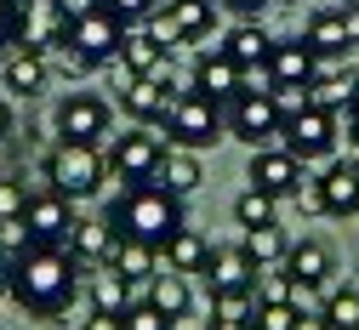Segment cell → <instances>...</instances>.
I'll use <instances>...</instances> for the list:
<instances>
[{
	"label": "cell",
	"instance_id": "cell-1",
	"mask_svg": "<svg viewBox=\"0 0 359 330\" xmlns=\"http://www.w3.org/2000/svg\"><path fill=\"white\" fill-rule=\"evenodd\" d=\"M80 273L86 268L69 256V245H34L6 268V296L40 324H63V313L80 296Z\"/></svg>",
	"mask_w": 359,
	"mask_h": 330
},
{
	"label": "cell",
	"instance_id": "cell-2",
	"mask_svg": "<svg viewBox=\"0 0 359 330\" xmlns=\"http://www.w3.org/2000/svg\"><path fill=\"white\" fill-rule=\"evenodd\" d=\"M109 222H114V233H126V240L165 245L171 233L183 228V200L165 194L160 182H131V188H120V200L109 205Z\"/></svg>",
	"mask_w": 359,
	"mask_h": 330
},
{
	"label": "cell",
	"instance_id": "cell-3",
	"mask_svg": "<svg viewBox=\"0 0 359 330\" xmlns=\"http://www.w3.org/2000/svg\"><path fill=\"white\" fill-rule=\"evenodd\" d=\"M222 131H229V114H222V103H217V97H205L200 85H194V91H177L171 120H165L171 149H189V154H200V149L222 143Z\"/></svg>",
	"mask_w": 359,
	"mask_h": 330
},
{
	"label": "cell",
	"instance_id": "cell-4",
	"mask_svg": "<svg viewBox=\"0 0 359 330\" xmlns=\"http://www.w3.org/2000/svg\"><path fill=\"white\" fill-rule=\"evenodd\" d=\"M109 177V160L97 143H57L46 154V188L63 200H92Z\"/></svg>",
	"mask_w": 359,
	"mask_h": 330
},
{
	"label": "cell",
	"instance_id": "cell-5",
	"mask_svg": "<svg viewBox=\"0 0 359 330\" xmlns=\"http://www.w3.org/2000/svg\"><path fill=\"white\" fill-rule=\"evenodd\" d=\"M229 137H240V143L251 149H280L285 137V103L274 97V91H240V97L229 103Z\"/></svg>",
	"mask_w": 359,
	"mask_h": 330
},
{
	"label": "cell",
	"instance_id": "cell-6",
	"mask_svg": "<svg viewBox=\"0 0 359 330\" xmlns=\"http://www.w3.org/2000/svg\"><path fill=\"white\" fill-rule=\"evenodd\" d=\"M109 177H120L126 188L131 182H154L160 177V160H165V143L154 137V125H131L126 137H109Z\"/></svg>",
	"mask_w": 359,
	"mask_h": 330
},
{
	"label": "cell",
	"instance_id": "cell-7",
	"mask_svg": "<svg viewBox=\"0 0 359 330\" xmlns=\"http://www.w3.org/2000/svg\"><path fill=\"white\" fill-rule=\"evenodd\" d=\"M280 149H291L302 165L331 160V149H337V109H320V103L291 109V114H285V137H280Z\"/></svg>",
	"mask_w": 359,
	"mask_h": 330
},
{
	"label": "cell",
	"instance_id": "cell-8",
	"mask_svg": "<svg viewBox=\"0 0 359 330\" xmlns=\"http://www.w3.org/2000/svg\"><path fill=\"white\" fill-rule=\"evenodd\" d=\"M120 40H126V23L103 6V0H92L80 18H69V46H74L92 69H103L109 57H120Z\"/></svg>",
	"mask_w": 359,
	"mask_h": 330
},
{
	"label": "cell",
	"instance_id": "cell-9",
	"mask_svg": "<svg viewBox=\"0 0 359 330\" xmlns=\"http://www.w3.org/2000/svg\"><path fill=\"white\" fill-rule=\"evenodd\" d=\"M109 125H114V114H109V103L103 97H92V91H69V97L57 103V137L63 143H109Z\"/></svg>",
	"mask_w": 359,
	"mask_h": 330
},
{
	"label": "cell",
	"instance_id": "cell-10",
	"mask_svg": "<svg viewBox=\"0 0 359 330\" xmlns=\"http://www.w3.org/2000/svg\"><path fill=\"white\" fill-rule=\"evenodd\" d=\"M211 23H217V0H160V12L149 18V29H154L165 46L205 40Z\"/></svg>",
	"mask_w": 359,
	"mask_h": 330
},
{
	"label": "cell",
	"instance_id": "cell-11",
	"mask_svg": "<svg viewBox=\"0 0 359 330\" xmlns=\"http://www.w3.org/2000/svg\"><path fill=\"white\" fill-rule=\"evenodd\" d=\"M302 182H308V165L291 149H251L245 188H262V194H274V200H297Z\"/></svg>",
	"mask_w": 359,
	"mask_h": 330
},
{
	"label": "cell",
	"instance_id": "cell-12",
	"mask_svg": "<svg viewBox=\"0 0 359 330\" xmlns=\"http://www.w3.org/2000/svg\"><path fill=\"white\" fill-rule=\"evenodd\" d=\"M262 74H268V91H280V97H285V91H308L313 74H320V57H313L308 40H274Z\"/></svg>",
	"mask_w": 359,
	"mask_h": 330
},
{
	"label": "cell",
	"instance_id": "cell-13",
	"mask_svg": "<svg viewBox=\"0 0 359 330\" xmlns=\"http://www.w3.org/2000/svg\"><path fill=\"white\" fill-rule=\"evenodd\" d=\"M171 103H177V85H171L165 69L160 74H137V80L120 91V109L137 120V125H165L171 120Z\"/></svg>",
	"mask_w": 359,
	"mask_h": 330
},
{
	"label": "cell",
	"instance_id": "cell-14",
	"mask_svg": "<svg viewBox=\"0 0 359 330\" xmlns=\"http://www.w3.org/2000/svg\"><path fill=\"white\" fill-rule=\"evenodd\" d=\"M302 40L313 46V57H348V46L359 40V6H331V12H313Z\"/></svg>",
	"mask_w": 359,
	"mask_h": 330
},
{
	"label": "cell",
	"instance_id": "cell-15",
	"mask_svg": "<svg viewBox=\"0 0 359 330\" xmlns=\"http://www.w3.org/2000/svg\"><path fill=\"white\" fill-rule=\"evenodd\" d=\"M23 222H29V233H34V245H69V228H74V200H63V194H34L29 200V211H23Z\"/></svg>",
	"mask_w": 359,
	"mask_h": 330
},
{
	"label": "cell",
	"instance_id": "cell-16",
	"mask_svg": "<svg viewBox=\"0 0 359 330\" xmlns=\"http://www.w3.org/2000/svg\"><path fill=\"white\" fill-rule=\"evenodd\" d=\"M194 85L205 91V97H217V103H234L240 91H245V69L222 52V46H211V52L194 57Z\"/></svg>",
	"mask_w": 359,
	"mask_h": 330
},
{
	"label": "cell",
	"instance_id": "cell-17",
	"mask_svg": "<svg viewBox=\"0 0 359 330\" xmlns=\"http://www.w3.org/2000/svg\"><path fill=\"white\" fill-rule=\"evenodd\" d=\"M114 222L109 216H74V228H69V256L80 262V268H109V251H114Z\"/></svg>",
	"mask_w": 359,
	"mask_h": 330
},
{
	"label": "cell",
	"instance_id": "cell-18",
	"mask_svg": "<svg viewBox=\"0 0 359 330\" xmlns=\"http://www.w3.org/2000/svg\"><path fill=\"white\" fill-rule=\"evenodd\" d=\"M200 279H205V291H211V296H229V291H257L262 268H251L240 245H234V251H217V245H211V262H205Z\"/></svg>",
	"mask_w": 359,
	"mask_h": 330
},
{
	"label": "cell",
	"instance_id": "cell-19",
	"mask_svg": "<svg viewBox=\"0 0 359 330\" xmlns=\"http://www.w3.org/2000/svg\"><path fill=\"white\" fill-rule=\"evenodd\" d=\"M285 279H297V285H308V291H320L325 279L337 273V262H331V245L325 240H297L291 251H285Z\"/></svg>",
	"mask_w": 359,
	"mask_h": 330
},
{
	"label": "cell",
	"instance_id": "cell-20",
	"mask_svg": "<svg viewBox=\"0 0 359 330\" xmlns=\"http://www.w3.org/2000/svg\"><path fill=\"white\" fill-rule=\"evenodd\" d=\"M313 188H320L325 216H359V165L337 160V165H325V177L313 182Z\"/></svg>",
	"mask_w": 359,
	"mask_h": 330
},
{
	"label": "cell",
	"instance_id": "cell-21",
	"mask_svg": "<svg viewBox=\"0 0 359 330\" xmlns=\"http://www.w3.org/2000/svg\"><path fill=\"white\" fill-rule=\"evenodd\" d=\"M120 63H126L131 74H160V69L171 63V46H165L154 29H126V40H120Z\"/></svg>",
	"mask_w": 359,
	"mask_h": 330
},
{
	"label": "cell",
	"instance_id": "cell-22",
	"mask_svg": "<svg viewBox=\"0 0 359 330\" xmlns=\"http://www.w3.org/2000/svg\"><path fill=\"white\" fill-rule=\"evenodd\" d=\"M160 256H165V268L171 273H205V262H211V240H205V233L200 228H177L171 233V240L160 245Z\"/></svg>",
	"mask_w": 359,
	"mask_h": 330
},
{
	"label": "cell",
	"instance_id": "cell-23",
	"mask_svg": "<svg viewBox=\"0 0 359 330\" xmlns=\"http://www.w3.org/2000/svg\"><path fill=\"white\" fill-rule=\"evenodd\" d=\"M109 268H114L120 279H131V285H137V279L149 285V279L160 273V245H149V240H126V233H120L114 251H109Z\"/></svg>",
	"mask_w": 359,
	"mask_h": 330
},
{
	"label": "cell",
	"instance_id": "cell-24",
	"mask_svg": "<svg viewBox=\"0 0 359 330\" xmlns=\"http://www.w3.org/2000/svg\"><path fill=\"white\" fill-rule=\"evenodd\" d=\"M0 80H6V91H18V97H34V91L46 85V52H40V46H18V52L0 63Z\"/></svg>",
	"mask_w": 359,
	"mask_h": 330
},
{
	"label": "cell",
	"instance_id": "cell-25",
	"mask_svg": "<svg viewBox=\"0 0 359 330\" xmlns=\"http://www.w3.org/2000/svg\"><path fill=\"white\" fill-rule=\"evenodd\" d=\"M240 251H245V262L251 268H280L285 262V251H291V240H285V228L280 222H268V228H240Z\"/></svg>",
	"mask_w": 359,
	"mask_h": 330
},
{
	"label": "cell",
	"instance_id": "cell-26",
	"mask_svg": "<svg viewBox=\"0 0 359 330\" xmlns=\"http://www.w3.org/2000/svg\"><path fill=\"white\" fill-rule=\"evenodd\" d=\"M149 302L177 324V319H189V308H194V291H189V273H171V268H160L154 279H149Z\"/></svg>",
	"mask_w": 359,
	"mask_h": 330
},
{
	"label": "cell",
	"instance_id": "cell-27",
	"mask_svg": "<svg viewBox=\"0 0 359 330\" xmlns=\"http://www.w3.org/2000/svg\"><path fill=\"white\" fill-rule=\"evenodd\" d=\"M222 52H229L240 69H262V63H268V52H274V34H268L262 23H240V29H229Z\"/></svg>",
	"mask_w": 359,
	"mask_h": 330
},
{
	"label": "cell",
	"instance_id": "cell-28",
	"mask_svg": "<svg viewBox=\"0 0 359 330\" xmlns=\"http://www.w3.org/2000/svg\"><path fill=\"white\" fill-rule=\"evenodd\" d=\"M165 194H177V200H189L194 188L205 182L200 177V154H189V149H165V160H160V177H154Z\"/></svg>",
	"mask_w": 359,
	"mask_h": 330
},
{
	"label": "cell",
	"instance_id": "cell-29",
	"mask_svg": "<svg viewBox=\"0 0 359 330\" xmlns=\"http://www.w3.org/2000/svg\"><path fill=\"white\" fill-rule=\"evenodd\" d=\"M97 313H126L131 308V279H120L114 268H92V285H86Z\"/></svg>",
	"mask_w": 359,
	"mask_h": 330
},
{
	"label": "cell",
	"instance_id": "cell-30",
	"mask_svg": "<svg viewBox=\"0 0 359 330\" xmlns=\"http://www.w3.org/2000/svg\"><path fill=\"white\" fill-rule=\"evenodd\" d=\"M359 91L353 69H325V74H313L308 85V103H320V109H348V97Z\"/></svg>",
	"mask_w": 359,
	"mask_h": 330
},
{
	"label": "cell",
	"instance_id": "cell-31",
	"mask_svg": "<svg viewBox=\"0 0 359 330\" xmlns=\"http://www.w3.org/2000/svg\"><path fill=\"white\" fill-rule=\"evenodd\" d=\"M234 222H240V228H268V222H280V200L262 194V188H245V194L234 200Z\"/></svg>",
	"mask_w": 359,
	"mask_h": 330
},
{
	"label": "cell",
	"instance_id": "cell-32",
	"mask_svg": "<svg viewBox=\"0 0 359 330\" xmlns=\"http://www.w3.org/2000/svg\"><path fill=\"white\" fill-rule=\"evenodd\" d=\"M302 308L291 302H274V296H257V313H251V330H297Z\"/></svg>",
	"mask_w": 359,
	"mask_h": 330
},
{
	"label": "cell",
	"instance_id": "cell-33",
	"mask_svg": "<svg viewBox=\"0 0 359 330\" xmlns=\"http://www.w3.org/2000/svg\"><path fill=\"white\" fill-rule=\"evenodd\" d=\"M320 313L331 319V330H359V291H331Z\"/></svg>",
	"mask_w": 359,
	"mask_h": 330
},
{
	"label": "cell",
	"instance_id": "cell-34",
	"mask_svg": "<svg viewBox=\"0 0 359 330\" xmlns=\"http://www.w3.org/2000/svg\"><path fill=\"white\" fill-rule=\"evenodd\" d=\"M34 251V233H29V222L18 216V222H0V268H12L18 256H29Z\"/></svg>",
	"mask_w": 359,
	"mask_h": 330
},
{
	"label": "cell",
	"instance_id": "cell-35",
	"mask_svg": "<svg viewBox=\"0 0 359 330\" xmlns=\"http://www.w3.org/2000/svg\"><path fill=\"white\" fill-rule=\"evenodd\" d=\"M120 330H177V324H171V319L143 296V302H131V308L120 313Z\"/></svg>",
	"mask_w": 359,
	"mask_h": 330
},
{
	"label": "cell",
	"instance_id": "cell-36",
	"mask_svg": "<svg viewBox=\"0 0 359 330\" xmlns=\"http://www.w3.org/2000/svg\"><path fill=\"white\" fill-rule=\"evenodd\" d=\"M29 182H18V177H0V222H18L23 211H29Z\"/></svg>",
	"mask_w": 359,
	"mask_h": 330
},
{
	"label": "cell",
	"instance_id": "cell-37",
	"mask_svg": "<svg viewBox=\"0 0 359 330\" xmlns=\"http://www.w3.org/2000/svg\"><path fill=\"white\" fill-rule=\"evenodd\" d=\"M103 6H109V12H114L126 29H143V23L160 12V0H103Z\"/></svg>",
	"mask_w": 359,
	"mask_h": 330
},
{
	"label": "cell",
	"instance_id": "cell-38",
	"mask_svg": "<svg viewBox=\"0 0 359 330\" xmlns=\"http://www.w3.org/2000/svg\"><path fill=\"white\" fill-rule=\"evenodd\" d=\"M211 313H222V319H251V313H257V291H229V296H211Z\"/></svg>",
	"mask_w": 359,
	"mask_h": 330
},
{
	"label": "cell",
	"instance_id": "cell-39",
	"mask_svg": "<svg viewBox=\"0 0 359 330\" xmlns=\"http://www.w3.org/2000/svg\"><path fill=\"white\" fill-rule=\"evenodd\" d=\"M6 46H18V0H0V57Z\"/></svg>",
	"mask_w": 359,
	"mask_h": 330
},
{
	"label": "cell",
	"instance_id": "cell-40",
	"mask_svg": "<svg viewBox=\"0 0 359 330\" xmlns=\"http://www.w3.org/2000/svg\"><path fill=\"white\" fill-rule=\"evenodd\" d=\"M217 6H222V12H234L240 23H257V12H262V6H274V0H217Z\"/></svg>",
	"mask_w": 359,
	"mask_h": 330
},
{
	"label": "cell",
	"instance_id": "cell-41",
	"mask_svg": "<svg viewBox=\"0 0 359 330\" xmlns=\"http://www.w3.org/2000/svg\"><path fill=\"white\" fill-rule=\"evenodd\" d=\"M80 330H120V313H97V308H86Z\"/></svg>",
	"mask_w": 359,
	"mask_h": 330
},
{
	"label": "cell",
	"instance_id": "cell-42",
	"mask_svg": "<svg viewBox=\"0 0 359 330\" xmlns=\"http://www.w3.org/2000/svg\"><path fill=\"white\" fill-rule=\"evenodd\" d=\"M297 330H331V319H325V313H320V308H308V313H302V319H297Z\"/></svg>",
	"mask_w": 359,
	"mask_h": 330
},
{
	"label": "cell",
	"instance_id": "cell-43",
	"mask_svg": "<svg viewBox=\"0 0 359 330\" xmlns=\"http://www.w3.org/2000/svg\"><path fill=\"white\" fill-rule=\"evenodd\" d=\"M348 143L359 149V91H353V97H348Z\"/></svg>",
	"mask_w": 359,
	"mask_h": 330
},
{
	"label": "cell",
	"instance_id": "cell-44",
	"mask_svg": "<svg viewBox=\"0 0 359 330\" xmlns=\"http://www.w3.org/2000/svg\"><path fill=\"white\" fill-rule=\"evenodd\" d=\"M205 330H251V319H222V313H211Z\"/></svg>",
	"mask_w": 359,
	"mask_h": 330
},
{
	"label": "cell",
	"instance_id": "cell-45",
	"mask_svg": "<svg viewBox=\"0 0 359 330\" xmlns=\"http://www.w3.org/2000/svg\"><path fill=\"white\" fill-rule=\"evenodd\" d=\"M12 137V109H6V97H0V143Z\"/></svg>",
	"mask_w": 359,
	"mask_h": 330
},
{
	"label": "cell",
	"instance_id": "cell-46",
	"mask_svg": "<svg viewBox=\"0 0 359 330\" xmlns=\"http://www.w3.org/2000/svg\"><path fill=\"white\" fill-rule=\"evenodd\" d=\"M0 285H6V268H0Z\"/></svg>",
	"mask_w": 359,
	"mask_h": 330
},
{
	"label": "cell",
	"instance_id": "cell-47",
	"mask_svg": "<svg viewBox=\"0 0 359 330\" xmlns=\"http://www.w3.org/2000/svg\"><path fill=\"white\" fill-rule=\"evenodd\" d=\"M274 6H291V0H274Z\"/></svg>",
	"mask_w": 359,
	"mask_h": 330
},
{
	"label": "cell",
	"instance_id": "cell-48",
	"mask_svg": "<svg viewBox=\"0 0 359 330\" xmlns=\"http://www.w3.org/2000/svg\"><path fill=\"white\" fill-rule=\"evenodd\" d=\"M342 6H359V0H342Z\"/></svg>",
	"mask_w": 359,
	"mask_h": 330
},
{
	"label": "cell",
	"instance_id": "cell-49",
	"mask_svg": "<svg viewBox=\"0 0 359 330\" xmlns=\"http://www.w3.org/2000/svg\"><path fill=\"white\" fill-rule=\"evenodd\" d=\"M34 6H40V0H34Z\"/></svg>",
	"mask_w": 359,
	"mask_h": 330
}]
</instances>
